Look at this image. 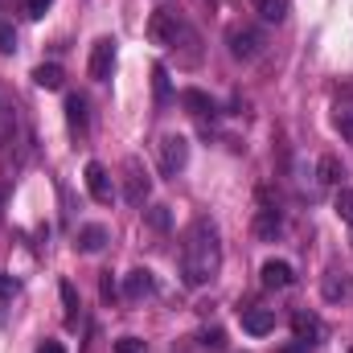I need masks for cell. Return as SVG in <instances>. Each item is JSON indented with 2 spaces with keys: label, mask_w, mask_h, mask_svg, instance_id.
Here are the masks:
<instances>
[{
  "label": "cell",
  "mask_w": 353,
  "mask_h": 353,
  "mask_svg": "<svg viewBox=\"0 0 353 353\" xmlns=\"http://www.w3.org/2000/svg\"><path fill=\"white\" fill-rule=\"evenodd\" d=\"M152 79H157V103H165V99H169V79H165V66H157V70H152Z\"/></svg>",
  "instance_id": "26"
},
{
  "label": "cell",
  "mask_w": 353,
  "mask_h": 353,
  "mask_svg": "<svg viewBox=\"0 0 353 353\" xmlns=\"http://www.w3.org/2000/svg\"><path fill=\"white\" fill-rule=\"evenodd\" d=\"M333 210H337V218L345 222V226H353V189H337V201H333Z\"/></svg>",
  "instance_id": "20"
},
{
  "label": "cell",
  "mask_w": 353,
  "mask_h": 353,
  "mask_svg": "<svg viewBox=\"0 0 353 353\" xmlns=\"http://www.w3.org/2000/svg\"><path fill=\"white\" fill-rule=\"evenodd\" d=\"M222 271V239L210 218H193L181 234V279L185 288H205Z\"/></svg>",
  "instance_id": "1"
},
{
  "label": "cell",
  "mask_w": 353,
  "mask_h": 353,
  "mask_svg": "<svg viewBox=\"0 0 353 353\" xmlns=\"http://www.w3.org/2000/svg\"><path fill=\"white\" fill-rule=\"evenodd\" d=\"M341 176H345V169H341L337 157H321L316 161V181L321 185H341Z\"/></svg>",
  "instance_id": "18"
},
{
  "label": "cell",
  "mask_w": 353,
  "mask_h": 353,
  "mask_svg": "<svg viewBox=\"0 0 353 353\" xmlns=\"http://www.w3.org/2000/svg\"><path fill=\"white\" fill-rule=\"evenodd\" d=\"M239 325H243V333H251V337H267V333L275 329V308L247 304V308H239Z\"/></svg>",
  "instance_id": "7"
},
{
  "label": "cell",
  "mask_w": 353,
  "mask_h": 353,
  "mask_svg": "<svg viewBox=\"0 0 353 353\" xmlns=\"http://www.w3.org/2000/svg\"><path fill=\"white\" fill-rule=\"evenodd\" d=\"M259 279H263V288L283 292V288L296 283V271H292V263H283V259H267V263L259 267Z\"/></svg>",
  "instance_id": "10"
},
{
  "label": "cell",
  "mask_w": 353,
  "mask_h": 353,
  "mask_svg": "<svg viewBox=\"0 0 353 353\" xmlns=\"http://www.w3.org/2000/svg\"><path fill=\"white\" fill-rule=\"evenodd\" d=\"M87 70H90L94 83H107V79H111V70H115V37H99V41L90 46Z\"/></svg>",
  "instance_id": "6"
},
{
  "label": "cell",
  "mask_w": 353,
  "mask_h": 353,
  "mask_svg": "<svg viewBox=\"0 0 353 353\" xmlns=\"http://www.w3.org/2000/svg\"><path fill=\"white\" fill-rule=\"evenodd\" d=\"M325 296H329V300H345V296H350V288H345V279H337V271L325 275Z\"/></svg>",
  "instance_id": "22"
},
{
  "label": "cell",
  "mask_w": 353,
  "mask_h": 353,
  "mask_svg": "<svg viewBox=\"0 0 353 353\" xmlns=\"http://www.w3.org/2000/svg\"><path fill=\"white\" fill-rule=\"evenodd\" d=\"M66 123H70V136H87V99L83 94L66 99Z\"/></svg>",
  "instance_id": "14"
},
{
  "label": "cell",
  "mask_w": 353,
  "mask_h": 353,
  "mask_svg": "<svg viewBox=\"0 0 353 353\" xmlns=\"http://www.w3.org/2000/svg\"><path fill=\"white\" fill-rule=\"evenodd\" d=\"M193 345H197V353H218V350H226V333L222 329H201L197 337H189Z\"/></svg>",
  "instance_id": "16"
},
{
  "label": "cell",
  "mask_w": 353,
  "mask_h": 353,
  "mask_svg": "<svg viewBox=\"0 0 353 353\" xmlns=\"http://www.w3.org/2000/svg\"><path fill=\"white\" fill-rule=\"evenodd\" d=\"M181 103H185L189 115H197V119L214 115V103H210V94H201V90H181Z\"/></svg>",
  "instance_id": "17"
},
{
  "label": "cell",
  "mask_w": 353,
  "mask_h": 353,
  "mask_svg": "<svg viewBox=\"0 0 353 353\" xmlns=\"http://www.w3.org/2000/svg\"><path fill=\"white\" fill-rule=\"evenodd\" d=\"M308 350H312L308 341H292V345H283V350H279V353H308Z\"/></svg>",
  "instance_id": "29"
},
{
  "label": "cell",
  "mask_w": 353,
  "mask_h": 353,
  "mask_svg": "<svg viewBox=\"0 0 353 353\" xmlns=\"http://www.w3.org/2000/svg\"><path fill=\"white\" fill-rule=\"evenodd\" d=\"M148 193H152V181H148V173L140 169V161L132 157V161L123 165V197H128V205H144Z\"/></svg>",
  "instance_id": "5"
},
{
  "label": "cell",
  "mask_w": 353,
  "mask_h": 353,
  "mask_svg": "<svg viewBox=\"0 0 353 353\" xmlns=\"http://www.w3.org/2000/svg\"><path fill=\"white\" fill-rule=\"evenodd\" d=\"M115 353H148V345H144L140 337H119V341H115Z\"/></svg>",
  "instance_id": "25"
},
{
  "label": "cell",
  "mask_w": 353,
  "mask_h": 353,
  "mask_svg": "<svg viewBox=\"0 0 353 353\" xmlns=\"http://www.w3.org/2000/svg\"><path fill=\"white\" fill-rule=\"evenodd\" d=\"M62 304H66V325H79V296H74V283L70 279L62 283Z\"/></svg>",
  "instance_id": "21"
},
{
  "label": "cell",
  "mask_w": 353,
  "mask_h": 353,
  "mask_svg": "<svg viewBox=\"0 0 353 353\" xmlns=\"http://www.w3.org/2000/svg\"><path fill=\"white\" fill-rule=\"evenodd\" d=\"M292 329H296V341H308V345H316V341L325 337L321 316H316V312H308V308H300V312L292 316Z\"/></svg>",
  "instance_id": "12"
},
{
  "label": "cell",
  "mask_w": 353,
  "mask_h": 353,
  "mask_svg": "<svg viewBox=\"0 0 353 353\" xmlns=\"http://www.w3.org/2000/svg\"><path fill=\"white\" fill-rule=\"evenodd\" d=\"M255 8H259V17L267 25H279L288 17V0H255Z\"/></svg>",
  "instance_id": "19"
},
{
  "label": "cell",
  "mask_w": 353,
  "mask_h": 353,
  "mask_svg": "<svg viewBox=\"0 0 353 353\" xmlns=\"http://www.w3.org/2000/svg\"><path fill=\"white\" fill-rule=\"evenodd\" d=\"M12 292H17V283H12V279H4V275H0V296H12Z\"/></svg>",
  "instance_id": "31"
},
{
  "label": "cell",
  "mask_w": 353,
  "mask_h": 353,
  "mask_svg": "<svg viewBox=\"0 0 353 353\" xmlns=\"http://www.w3.org/2000/svg\"><path fill=\"white\" fill-rule=\"evenodd\" d=\"M226 46H230V58L255 62L267 50V37H263V29H255V25H230L226 29Z\"/></svg>",
  "instance_id": "3"
},
{
  "label": "cell",
  "mask_w": 353,
  "mask_h": 353,
  "mask_svg": "<svg viewBox=\"0 0 353 353\" xmlns=\"http://www.w3.org/2000/svg\"><path fill=\"white\" fill-rule=\"evenodd\" d=\"M8 132V111H4V103H0V136Z\"/></svg>",
  "instance_id": "32"
},
{
  "label": "cell",
  "mask_w": 353,
  "mask_h": 353,
  "mask_svg": "<svg viewBox=\"0 0 353 353\" xmlns=\"http://www.w3.org/2000/svg\"><path fill=\"white\" fill-rule=\"evenodd\" d=\"M333 128H337V132L353 144V111H337V115H333Z\"/></svg>",
  "instance_id": "24"
},
{
  "label": "cell",
  "mask_w": 353,
  "mask_h": 353,
  "mask_svg": "<svg viewBox=\"0 0 353 353\" xmlns=\"http://www.w3.org/2000/svg\"><path fill=\"white\" fill-rule=\"evenodd\" d=\"M152 292H157V275H152L148 267H136V271L123 275V300L140 304V300H148Z\"/></svg>",
  "instance_id": "9"
},
{
  "label": "cell",
  "mask_w": 353,
  "mask_h": 353,
  "mask_svg": "<svg viewBox=\"0 0 353 353\" xmlns=\"http://www.w3.org/2000/svg\"><path fill=\"white\" fill-rule=\"evenodd\" d=\"M37 353H66V345H62V341H41Z\"/></svg>",
  "instance_id": "30"
},
{
  "label": "cell",
  "mask_w": 353,
  "mask_h": 353,
  "mask_svg": "<svg viewBox=\"0 0 353 353\" xmlns=\"http://www.w3.org/2000/svg\"><path fill=\"white\" fill-rule=\"evenodd\" d=\"M148 226L152 230H169V205H152L148 210Z\"/></svg>",
  "instance_id": "23"
},
{
  "label": "cell",
  "mask_w": 353,
  "mask_h": 353,
  "mask_svg": "<svg viewBox=\"0 0 353 353\" xmlns=\"http://www.w3.org/2000/svg\"><path fill=\"white\" fill-rule=\"evenodd\" d=\"M83 176H87V193L99 201V205H111V201H115V181H111V173H107L99 161H90Z\"/></svg>",
  "instance_id": "8"
},
{
  "label": "cell",
  "mask_w": 353,
  "mask_h": 353,
  "mask_svg": "<svg viewBox=\"0 0 353 353\" xmlns=\"http://www.w3.org/2000/svg\"><path fill=\"white\" fill-rule=\"evenodd\" d=\"M0 197H4V193H0Z\"/></svg>",
  "instance_id": "33"
},
{
  "label": "cell",
  "mask_w": 353,
  "mask_h": 353,
  "mask_svg": "<svg viewBox=\"0 0 353 353\" xmlns=\"http://www.w3.org/2000/svg\"><path fill=\"white\" fill-rule=\"evenodd\" d=\"M50 4H54V0H25V12L37 21V17H46V8H50Z\"/></svg>",
  "instance_id": "28"
},
{
  "label": "cell",
  "mask_w": 353,
  "mask_h": 353,
  "mask_svg": "<svg viewBox=\"0 0 353 353\" xmlns=\"http://www.w3.org/2000/svg\"><path fill=\"white\" fill-rule=\"evenodd\" d=\"M107 226H99V222H87L83 230H79V251H87V255H99L103 247H107Z\"/></svg>",
  "instance_id": "13"
},
{
  "label": "cell",
  "mask_w": 353,
  "mask_h": 353,
  "mask_svg": "<svg viewBox=\"0 0 353 353\" xmlns=\"http://www.w3.org/2000/svg\"><path fill=\"white\" fill-rule=\"evenodd\" d=\"M279 230H283V214H279V205H259V210H255V234H259L263 243H275Z\"/></svg>",
  "instance_id": "11"
},
{
  "label": "cell",
  "mask_w": 353,
  "mask_h": 353,
  "mask_svg": "<svg viewBox=\"0 0 353 353\" xmlns=\"http://www.w3.org/2000/svg\"><path fill=\"white\" fill-rule=\"evenodd\" d=\"M157 152H161V173H165V176H176L185 165H189V140H185V136H176V132L161 136Z\"/></svg>",
  "instance_id": "4"
},
{
  "label": "cell",
  "mask_w": 353,
  "mask_h": 353,
  "mask_svg": "<svg viewBox=\"0 0 353 353\" xmlns=\"http://www.w3.org/2000/svg\"><path fill=\"white\" fill-rule=\"evenodd\" d=\"M33 83H37L41 90H62L66 74H62V66H54V62H41V66H33Z\"/></svg>",
  "instance_id": "15"
},
{
  "label": "cell",
  "mask_w": 353,
  "mask_h": 353,
  "mask_svg": "<svg viewBox=\"0 0 353 353\" xmlns=\"http://www.w3.org/2000/svg\"><path fill=\"white\" fill-rule=\"evenodd\" d=\"M148 37L157 46H165V50H189V58L197 62V33H193V25L181 12H173V8H157L148 17Z\"/></svg>",
  "instance_id": "2"
},
{
  "label": "cell",
  "mask_w": 353,
  "mask_h": 353,
  "mask_svg": "<svg viewBox=\"0 0 353 353\" xmlns=\"http://www.w3.org/2000/svg\"><path fill=\"white\" fill-rule=\"evenodd\" d=\"M0 50H4V54L17 50V33H12V25H0Z\"/></svg>",
  "instance_id": "27"
}]
</instances>
